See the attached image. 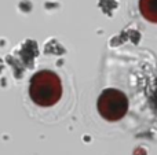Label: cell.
Here are the masks:
<instances>
[{
    "label": "cell",
    "mask_w": 157,
    "mask_h": 155,
    "mask_svg": "<svg viewBox=\"0 0 157 155\" xmlns=\"http://www.w3.org/2000/svg\"><path fill=\"white\" fill-rule=\"evenodd\" d=\"M29 96L37 106L51 107L62 96V82L51 70L35 73L29 82Z\"/></svg>",
    "instance_id": "cell-1"
},
{
    "label": "cell",
    "mask_w": 157,
    "mask_h": 155,
    "mask_svg": "<svg viewBox=\"0 0 157 155\" xmlns=\"http://www.w3.org/2000/svg\"><path fill=\"white\" fill-rule=\"evenodd\" d=\"M98 111L106 121H119L128 111V99L121 91L109 88L105 89L98 98Z\"/></svg>",
    "instance_id": "cell-2"
},
{
    "label": "cell",
    "mask_w": 157,
    "mask_h": 155,
    "mask_svg": "<svg viewBox=\"0 0 157 155\" xmlns=\"http://www.w3.org/2000/svg\"><path fill=\"white\" fill-rule=\"evenodd\" d=\"M139 10L145 19L157 23V0H139Z\"/></svg>",
    "instance_id": "cell-3"
},
{
    "label": "cell",
    "mask_w": 157,
    "mask_h": 155,
    "mask_svg": "<svg viewBox=\"0 0 157 155\" xmlns=\"http://www.w3.org/2000/svg\"><path fill=\"white\" fill-rule=\"evenodd\" d=\"M150 104H152L153 110H155V111L157 113V85H156L155 89H153L152 96H150Z\"/></svg>",
    "instance_id": "cell-4"
}]
</instances>
